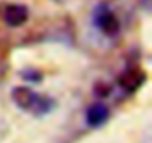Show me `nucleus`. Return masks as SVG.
Listing matches in <instances>:
<instances>
[{
    "label": "nucleus",
    "instance_id": "obj_1",
    "mask_svg": "<svg viewBox=\"0 0 152 143\" xmlns=\"http://www.w3.org/2000/svg\"><path fill=\"white\" fill-rule=\"evenodd\" d=\"M11 97L20 109H23L24 112H28L34 116L48 115L55 107V101L51 97L39 94V93H36L34 90H31L28 87L14 88Z\"/></svg>",
    "mask_w": 152,
    "mask_h": 143
},
{
    "label": "nucleus",
    "instance_id": "obj_2",
    "mask_svg": "<svg viewBox=\"0 0 152 143\" xmlns=\"http://www.w3.org/2000/svg\"><path fill=\"white\" fill-rule=\"evenodd\" d=\"M93 21L94 26L107 37H113L119 33L121 24L116 18L115 12L107 5H99L93 12Z\"/></svg>",
    "mask_w": 152,
    "mask_h": 143
},
{
    "label": "nucleus",
    "instance_id": "obj_3",
    "mask_svg": "<svg viewBox=\"0 0 152 143\" xmlns=\"http://www.w3.org/2000/svg\"><path fill=\"white\" fill-rule=\"evenodd\" d=\"M28 15L30 14H28L27 6L20 5V3H12V5H8L5 8V11H3V21L9 27H20V26L27 23Z\"/></svg>",
    "mask_w": 152,
    "mask_h": 143
},
{
    "label": "nucleus",
    "instance_id": "obj_4",
    "mask_svg": "<svg viewBox=\"0 0 152 143\" xmlns=\"http://www.w3.org/2000/svg\"><path fill=\"white\" fill-rule=\"evenodd\" d=\"M109 116H110V110L102 101L93 103L85 112V121H87L88 127H91V128L102 127L109 119Z\"/></svg>",
    "mask_w": 152,
    "mask_h": 143
},
{
    "label": "nucleus",
    "instance_id": "obj_5",
    "mask_svg": "<svg viewBox=\"0 0 152 143\" xmlns=\"http://www.w3.org/2000/svg\"><path fill=\"white\" fill-rule=\"evenodd\" d=\"M143 81H145V73L142 70H130L121 76L119 85L127 91H136Z\"/></svg>",
    "mask_w": 152,
    "mask_h": 143
},
{
    "label": "nucleus",
    "instance_id": "obj_6",
    "mask_svg": "<svg viewBox=\"0 0 152 143\" xmlns=\"http://www.w3.org/2000/svg\"><path fill=\"white\" fill-rule=\"evenodd\" d=\"M23 78H24L27 82H33V84L42 81V75L39 73L37 70H24V72H23Z\"/></svg>",
    "mask_w": 152,
    "mask_h": 143
}]
</instances>
